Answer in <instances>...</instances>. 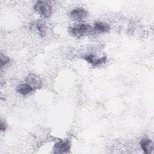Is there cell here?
<instances>
[{
	"mask_svg": "<svg viewBox=\"0 0 154 154\" xmlns=\"http://www.w3.org/2000/svg\"><path fill=\"white\" fill-rule=\"evenodd\" d=\"M93 31L92 26L85 23H79L69 28V32L78 38L87 36Z\"/></svg>",
	"mask_w": 154,
	"mask_h": 154,
	"instance_id": "6da1fadb",
	"label": "cell"
},
{
	"mask_svg": "<svg viewBox=\"0 0 154 154\" xmlns=\"http://www.w3.org/2000/svg\"><path fill=\"white\" fill-rule=\"evenodd\" d=\"M33 9L42 18H49L53 13V8L48 1H37L35 2Z\"/></svg>",
	"mask_w": 154,
	"mask_h": 154,
	"instance_id": "7a4b0ae2",
	"label": "cell"
},
{
	"mask_svg": "<svg viewBox=\"0 0 154 154\" xmlns=\"http://www.w3.org/2000/svg\"><path fill=\"white\" fill-rule=\"evenodd\" d=\"M71 144L69 140H62L57 141L53 146V153H66L69 152Z\"/></svg>",
	"mask_w": 154,
	"mask_h": 154,
	"instance_id": "3957f363",
	"label": "cell"
},
{
	"mask_svg": "<svg viewBox=\"0 0 154 154\" xmlns=\"http://www.w3.org/2000/svg\"><path fill=\"white\" fill-rule=\"evenodd\" d=\"M88 15V12L87 10L82 7L73 8L69 12L70 19L74 21L80 22L87 18Z\"/></svg>",
	"mask_w": 154,
	"mask_h": 154,
	"instance_id": "277c9868",
	"label": "cell"
},
{
	"mask_svg": "<svg viewBox=\"0 0 154 154\" xmlns=\"http://www.w3.org/2000/svg\"><path fill=\"white\" fill-rule=\"evenodd\" d=\"M84 59L89 64H90L92 66L97 67L105 63V62L106 61L107 57L106 56L99 57L94 54H90L85 55L84 57Z\"/></svg>",
	"mask_w": 154,
	"mask_h": 154,
	"instance_id": "5b68a950",
	"label": "cell"
},
{
	"mask_svg": "<svg viewBox=\"0 0 154 154\" xmlns=\"http://www.w3.org/2000/svg\"><path fill=\"white\" fill-rule=\"evenodd\" d=\"M26 83L29 85L34 90L40 89L42 85L40 78L35 73H29L26 79Z\"/></svg>",
	"mask_w": 154,
	"mask_h": 154,
	"instance_id": "8992f818",
	"label": "cell"
},
{
	"mask_svg": "<svg viewBox=\"0 0 154 154\" xmlns=\"http://www.w3.org/2000/svg\"><path fill=\"white\" fill-rule=\"evenodd\" d=\"M110 29L111 27L108 23L106 22L97 21L94 23L93 31H94L96 34H105L108 32Z\"/></svg>",
	"mask_w": 154,
	"mask_h": 154,
	"instance_id": "52a82bcc",
	"label": "cell"
},
{
	"mask_svg": "<svg viewBox=\"0 0 154 154\" xmlns=\"http://www.w3.org/2000/svg\"><path fill=\"white\" fill-rule=\"evenodd\" d=\"M31 28L36 31L38 34L43 37L46 35V26L42 20H37L31 24Z\"/></svg>",
	"mask_w": 154,
	"mask_h": 154,
	"instance_id": "ba28073f",
	"label": "cell"
},
{
	"mask_svg": "<svg viewBox=\"0 0 154 154\" xmlns=\"http://www.w3.org/2000/svg\"><path fill=\"white\" fill-rule=\"evenodd\" d=\"M140 146L143 151L146 154L151 153L153 150V143L148 138H144L141 140Z\"/></svg>",
	"mask_w": 154,
	"mask_h": 154,
	"instance_id": "9c48e42d",
	"label": "cell"
},
{
	"mask_svg": "<svg viewBox=\"0 0 154 154\" xmlns=\"http://www.w3.org/2000/svg\"><path fill=\"white\" fill-rule=\"evenodd\" d=\"M34 91V90L27 83L19 84L16 87V91L24 96L31 94Z\"/></svg>",
	"mask_w": 154,
	"mask_h": 154,
	"instance_id": "30bf717a",
	"label": "cell"
},
{
	"mask_svg": "<svg viewBox=\"0 0 154 154\" xmlns=\"http://www.w3.org/2000/svg\"><path fill=\"white\" fill-rule=\"evenodd\" d=\"M10 61H11V60L8 57H7L1 53V60H0V66H1V69L3 68L4 66H5L7 64H9L10 63Z\"/></svg>",
	"mask_w": 154,
	"mask_h": 154,
	"instance_id": "8fae6325",
	"label": "cell"
},
{
	"mask_svg": "<svg viewBox=\"0 0 154 154\" xmlns=\"http://www.w3.org/2000/svg\"><path fill=\"white\" fill-rule=\"evenodd\" d=\"M0 128L1 132L5 131L7 129V125L5 122H4L2 120H1V124H0Z\"/></svg>",
	"mask_w": 154,
	"mask_h": 154,
	"instance_id": "7c38bea8",
	"label": "cell"
}]
</instances>
